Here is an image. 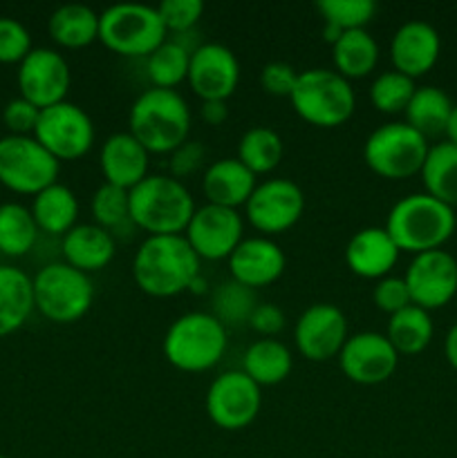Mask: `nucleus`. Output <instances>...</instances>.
<instances>
[{"mask_svg":"<svg viewBox=\"0 0 457 458\" xmlns=\"http://www.w3.org/2000/svg\"><path fill=\"white\" fill-rule=\"evenodd\" d=\"M47 31L65 49H83L99 40V13L85 4H61L47 21Z\"/></svg>","mask_w":457,"mask_h":458,"instance_id":"29","label":"nucleus"},{"mask_svg":"<svg viewBox=\"0 0 457 458\" xmlns=\"http://www.w3.org/2000/svg\"><path fill=\"white\" fill-rule=\"evenodd\" d=\"M332 61H334V72H339L343 79H366L379 63V45L367 30L343 31L332 45Z\"/></svg>","mask_w":457,"mask_h":458,"instance_id":"30","label":"nucleus"},{"mask_svg":"<svg viewBox=\"0 0 457 458\" xmlns=\"http://www.w3.org/2000/svg\"><path fill=\"white\" fill-rule=\"evenodd\" d=\"M421 183L426 195L435 197L442 204L455 208L457 206V146L448 141H439L430 146L421 165Z\"/></svg>","mask_w":457,"mask_h":458,"instance_id":"31","label":"nucleus"},{"mask_svg":"<svg viewBox=\"0 0 457 458\" xmlns=\"http://www.w3.org/2000/svg\"><path fill=\"white\" fill-rule=\"evenodd\" d=\"M249 327L255 334L263 335V338H273V335H278L285 329V313H282V309L276 307V304L258 302V307L251 313Z\"/></svg>","mask_w":457,"mask_h":458,"instance_id":"47","label":"nucleus"},{"mask_svg":"<svg viewBox=\"0 0 457 458\" xmlns=\"http://www.w3.org/2000/svg\"><path fill=\"white\" fill-rule=\"evenodd\" d=\"M39 226L27 206L18 201L0 204V253L7 258H22L39 240Z\"/></svg>","mask_w":457,"mask_h":458,"instance_id":"35","label":"nucleus"},{"mask_svg":"<svg viewBox=\"0 0 457 458\" xmlns=\"http://www.w3.org/2000/svg\"><path fill=\"white\" fill-rule=\"evenodd\" d=\"M31 36L21 21L0 16V63L3 65H21L31 52Z\"/></svg>","mask_w":457,"mask_h":458,"instance_id":"41","label":"nucleus"},{"mask_svg":"<svg viewBox=\"0 0 457 458\" xmlns=\"http://www.w3.org/2000/svg\"><path fill=\"white\" fill-rule=\"evenodd\" d=\"M246 222L263 237L294 228L305 213V192L291 179H267L258 183L246 201Z\"/></svg>","mask_w":457,"mask_h":458,"instance_id":"13","label":"nucleus"},{"mask_svg":"<svg viewBox=\"0 0 457 458\" xmlns=\"http://www.w3.org/2000/svg\"><path fill=\"white\" fill-rule=\"evenodd\" d=\"M455 210L426 192H415L390 208L385 231L401 253L419 255L437 250L453 237Z\"/></svg>","mask_w":457,"mask_h":458,"instance_id":"3","label":"nucleus"},{"mask_svg":"<svg viewBox=\"0 0 457 458\" xmlns=\"http://www.w3.org/2000/svg\"><path fill=\"white\" fill-rule=\"evenodd\" d=\"M63 259L76 271L97 273L115 259L116 242L112 233L97 224H76L67 235H63Z\"/></svg>","mask_w":457,"mask_h":458,"instance_id":"25","label":"nucleus"},{"mask_svg":"<svg viewBox=\"0 0 457 458\" xmlns=\"http://www.w3.org/2000/svg\"><path fill=\"white\" fill-rule=\"evenodd\" d=\"M197 206L184 182L170 174H148L130 191V222L152 235H184Z\"/></svg>","mask_w":457,"mask_h":458,"instance_id":"4","label":"nucleus"},{"mask_svg":"<svg viewBox=\"0 0 457 458\" xmlns=\"http://www.w3.org/2000/svg\"><path fill=\"white\" fill-rule=\"evenodd\" d=\"M188 291H193V293H206V282H204V277L197 276L195 280H193L191 289H188Z\"/></svg>","mask_w":457,"mask_h":458,"instance_id":"51","label":"nucleus"},{"mask_svg":"<svg viewBox=\"0 0 457 458\" xmlns=\"http://www.w3.org/2000/svg\"><path fill=\"white\" fill-rule=\"evenodd\" d=\"M245 219L237 210L204 204L195 210L184 237L200 259L220 262L231 258L245 237Z\"/></svg>","mask_w":457,"mask_h":458,"instance_id":"16","label":"nucleus"},{"mask_svg":"<svg viewBox=\"0 0 457 458\" xmlns=\"http://www.w3.org/2000/svg\"><path fill=\"white\" fill-rule=\"evenodd\" d=\"M401 250L392 242L384 226L361 228L349 237L345 246V264L349 271L363 280H381L390 276Z\"/></svg>","mask_w":457,"mask_h":458,"instance_id":"23","label":"nucleus"},{"mask_svg":"<svg viewBox=\"0 0 457 458\" xmlns=\"http://www.w3.org/2000/svg\"><path fill=\"white\" fill-rule=\"evenodd\" d=\"M282 157H285V143H282L280 134L264 125L249 128L237 141L236 159L255 177L273 173L280 165Z\"/></svg>","mask_w":457,"mask_h":458,"instance_id":"34","label":"nucleus"},{"mask_svg":"<svg viewBox=\"0 0 457 458\" xmlns=\"http://www.w3.org/2000/svg\"><path fill=\"white\" fill-rule=\"evenodd\" d=\"M128 132L151 155H170L191 134L186 98L177 89H146L130 106Z\"/></svg>","mask_w":457,"mask_h":458,"instance_id":"2","label":"nucleus"},{"mask_svg":"<svg viewBox=\"0 0 457 458\" xmlns=\"http://www.w3.org/2000/svg\"><path fill=\"white\" fill-rule=\"evenodd\" d=\"M39 107L31 106V103L25 101L22 97H16L4 106L3 123L9 134H16V137H31L36 130V123H39Z\"/></svg>","mask_w":457,"mask_h":458,"instance_id":"44","label":"nucleus"},{"mask_svg":"<svg viewBox=\"0 0 457 458\" xmlns=\"http://www.w3.org/2000/svg\"><path fill=\"white\" fill-rule=\"evenodd\" d=\"M415 89V81L408 76L394 70L381 72L370 85V101L384 114H397V112H406Z\"/></svg>","mask_w":457,"mask_h":458,"instance_id":"39","label":"nucleus"},{"mask_svg":"<svg viewBox=\"0 0 457 458\" xmlns=\"http://www.w3.org/2000/svg\"><path fill=\"white\" fill-rule=\"evenodd\" d=\"M439 52H442L439 31L424 21L403 22L394 31L392 43H390V58H392L394 72L412 81L433 70Z\"/></svg>","mask_w":457,"mask_h":458,"instance_id":"20","label":"nucleus"},{"mask_svg":"<svg viewBox=\"0 0 457 458\" xmlns=\"http://www.w3.org/2000/svg\"><path fill=\"white\" fill-rule=\"evenodd\" d=\"M31 137L61 164L88 155L97 139L92 119L76 103L63 101L40 110L39 123Z\"/></svg>","mask_w":457,"mask_h":458,"instance_id":"11","label":"nucleus"},{"mask_svg":"<svg viewBox=\"0 0 457 458\" xmlns=\"http://www.w3.org/2000/svg\"><path fill=\"white\" fill-rule=\"evenodd\" d=\"M31 284H34V309L54 325H74L92 309V280L65 262L43 267L31 277Z\"/></svg>","mask_w":457,"mask_h":458,"instance_id":"8","label":"nucleus"},{"mask_svg":"<svg viewBox=\"0 0 457 458\" xmlns=\"http://www.w3.org/2000/svg\"><path fill=\"white\" fill-rule=\"evenodd\" d=\"M200 262L184 235H152L134 253L133 280L151 298H173L191 289Z\"/></svg>","mask_w":457,"mask_h":458,"instance_id":"1","label":"nucleus"},{"mask_svg":"<svg viewBox=\"0 0 457 458\" xmlns=\"http://www.w3.org/2000/svg\"><path fill=\"white\" fill-rule=\"evenodd\" d=\"M287 258L280 246L272 237H246L237 244L228 258V271L231 280L249 286V289H263L280 280L285 273Z\"/></svg>","mask_w":457,"mask_h":458,"instance_id":"21","label":"nucleus"},{"mask_svg":"<svg viewBox=\"0 0 457 458\" xmlns=\"http://www.w3.org/2000/svg\"><path fill=\"white\" fill-rule=\"evenodd\" d=\"M148 164H151V152L130 132H115L103 141L99 165L103 179L110 186L130 192L148 177Z\"/></svg>","mask_w":457,"mask_h":458,"instance_id":"22","label":"nucleus"},{"mask_svg":"<svg viewBox=\"0 0 457 458\" xmlns=\"http://www.w3.org/2000/svg\"><path fill=\"white\" fill-rule=\"evenodd\" d=\"M204 164H206L204 143L188 139V141H184L177 150L170 152V161H168L170 177H175L182 182V179L195 174Z\"/></svg>","mask_w":457,"mask_h":458,"instance_id":"45","label":"nucleus"},{"mask_svg":"<svg viewBox=\"0 0 457 458\" xmlns=\"http://www.w3.org/2000/svg\"><path fill=\"white\" fill-rule=\"evenodd\" d=\"M348 338V318L330 302H316L305 309L294 327L296 349L309 362H327L339 358Z\"/></svg>","mask_w":457,"mask_h":458,"instance_id":"17","label":"nucleus"},{"mask_svg":"<svg viewBox=\"0 0 457 458\" xmlns=\"http://www.w3.org/2000/svg\"><path fill=\"white\" fill-rule=\"evenodd\" d=\"M0 458H9V456H4V454H0Z\"/></svg>","mask_w":457,"mask_h":458,"instance_id":"52","label":"nucleus"},{"mask_svg":"<svg viewBox=\"0 0 457 458\" xmlns=\"http://www.w3.org/2000/svg\"><path fill=\"white\" fill-rule=\"evenodd\" d=\"M200 114H202V121H204L206 125H213V128H218V125H222L224 121L228 119L227 101H202Z\"/></svg>","mask_w":457,"mask_h":458,"instance_id":"48","label":"nucleus"},{"mask_svg":"<svg viewBox=\"0 0 457 458\" xmlns=\"http://www.w3.org/2000/svg\"><path fill=\"white\" fill-rule=\"evenodd\" d=\"M433 334L435 327L430 313L415 307V304L390 316L388 329H385V338L390 340V344H392L399 356H417V353H421L433 340Z\"/></svg>","mask_w":457,"mask_h":458,"instance_id":"33","label":"nucleus"},{"mask_svg":"<svg viewBox=\"0 0 457 458\" xmlns=\"http://www.w3.org/2000/svg\"><path fill=\"white\" fill-rule=\"evenodd\" d=\"M255 186H258L255 174L246 170L236 157H224L209 164L202 177V192L206 197V204L233 210L246 206Z\"/></svg>","mask_w":457,"mask_h":458,"instance_id":"24","label":"nucleus"},{"mask_svg":"<svg viewBox=\"0 0 457 458\" xmlns=\"http://www.w3.org/2000/svg\"><path fill=\"white\" fill-rule=\"evenodd\" d=\"M157 12H160L168 34L182 36L200 22L202 13H204V3L202 0H164L157 4Z\"/></svg>","mask_w":457,"mask_h":458,"instance_id":"42","label":"nucleus"},{"mask_svg":"<svg viewBox=\"0 0 457 458\" xmlns=\"http://www.w3.org/2000/svg\"><path fill=\"white\" fill-rule=\"evenodd\" d=\"M255 307H258L255 291L236 280L222 282L211 295V316L218 318L227 329L249 325Z\"/></svg>","mask_w":457,"mask_h":458,"instance_id":"37","label":"nucleus"},{"mask_svg":"<svg viewBox=\"0 0 457 458\" xmlns=\"http://www.w3.org/2000/svg\"><path fill=\"white\" fill-rule=\"evenodd\" d=\"M428 150V139L421 137L406 121H392L367 134L363 161L376 177L401 182L421 173Z\"/></svg>","mask_w":457,"mask_h":458,"instance_id":"9","label":"nucleus"},{"mask_svg":"<svg viewBox=\"0 0 457 458\" xmlns=\"http://www.w3.org/2000/svg\"><path fill=\"white\" fill-rule=\"evenodd\" d=\"M453 106L455 103L444 89L435 88V85H424V88L415 89L403 114H406V123L415 128L421 137H442L446 132Z\"/></svg>","mask_w":457,"mask_h":458,"instance_id":"32","label":"nucleus"},{"mask_svg":"<svg viewBox=\"0 0 457 458\" xmlns=\"http://www.w3.org/2000/svg\"><path fill=\"white\" fill-rule=\"evenodd\" d=\"M446 141L453 143V146H457V103L453 106L451 110V116H448V123H446Z\"/></svg>","mask_w":457,"mask_h":458,"instance_id":"50","label":"nucleus"},{"mask_svg":"<svg viewBox=\"0 0 457 458\" xmlns=\"http://www.w3.org/2000/svg\"><path fill=\"white\" fill-rule=\"evenodd\" d=\"M300 72H296L289 63L273 61L260 70V85L267 94L272 97H291L296 88V81H298Z\"/></svg>","mask_w":457,"mask_h":458,"instance_id":"46","label":"nucleus"},{"mask_svg":"<svg viewBox=\"0 0 457 458\" xmlns=\"http://www.w3.org/2000/svg\"><path fill=\"white\" fill-rule=\"evenodd\" d=\"M206 416L227 432L249 428L263 407V392L245 371H224L206 389Z\"/></svg>","mask_w":457,"mask_h":458,"instance_id":"12","label":"nucleus"},{"mask_svg":"<svg viewBox=\"0 0 457 458\" xmlns=\"http://www.w3.org/2000/svg\"><path fill=\"white\" fill-rule=\"evenodd\" d=\"M227 327L211 311H191L173 320L164 335V358L184 374H202L222 360L227 352Z\"/></svg>","mask_w":457,"mask_h":458,"instance_id":"5","label":"nucleus"},{"mask_svg":"<svg viewBox=\"0 0 457 458\" xmlns=\"http://www.w3.org/2000/svg\"><path fill=\"white\" fill-rule=\"evenodd\" d=\"M403 280L410 302L430 313L446 307L457 295V259L444 249L412 255Z\"/></svg>","mask_w":457,"mask_h":458,"instance_id":"15","label":"nucleus"},{"mask_svg":"<svg viewBox=\"0 0 457 458\" xmlns=\"http://www.w3.org/2000/svg\"><path fill=\"white\" fill-rule=\"evenodd\" d=\"M30 210L34 215V222L40 233L63 237L76 226V219H79V199H76L72 188L56 182L34 197Z\"/></svg>","mask_w":457,"mask_h":458,"instance_id":"27","label":"nucleus"},{"mask_svg":"<svg viewBox=\"0 0 457 458\" xmlns=\"http://www.w3.org/2000/svg\"><path fill=\"white\" fill-rule=\"evenodd\" d=\"M90 210H92L94 224L106 228L112 235L125 224H133L130 222V192L110 183H103L94 191Z\"/></svg>","mask_w":457,"mask_h":458,"instance_id":"38","label":"nucleus"},{"mask_svg":"<svg viewBox=\"0 0 457 458\" xmlns=\"http://www.w3.org/2000/svg\"><path fill=\"white\" fill-rule=\"evenodd\" d=\"M316 9L327 27H334L343 34V31L366 30L367 22L375 18L376 3L372 0H321Z\"/></svg>","mask_w":457,"mask_h":458,"instance_id":"40","label":"nucleus"},{"mask_svg":"<svg viewBox=\"0 0 457 458\" xmlns=\"http://www.w3.org/2000/svg\"><path fill=\"white\" fill-rule=\"evenodd\" d=\"M34 311V284L22 268L0 264V338L16 334Z\"/></svg>","mask_w":457,"mask_h":458,"instance_id":"26","label":"nucleus"},{"mask_svg":"<svg viewBox=\"0 0 457 458\" xmlns=\"http://www.w3.org/2000/svg\"><path fill=\"white\" fill-rule=\"evenodd\" d=\"M372 302L376 304V309L388 316L403 311L406 307H410V293H408V286L403 277L397 276H385L381 280H376L375 289H372Z\"/></svg>","mask_w":457,"mask_h":458,"instance_id":"43","label":"nucleus"},{"mask_svg":"<svg viewBox=\"0 0 457 458\" xmlns=\"http://www.w3.org/2000/svg\"><path fill=\"white\" fill-rule=\"evenodd\" d=\"M166 38L168 31L151 4L121 3L99 13V40L119 56L148 58Z\"/></svg>","mask_w":457,"mask_h":458,"instance_id":"7","label":"nucleus"},{"mask_svg":"<svg viewBox=\"0 0 457 458\" xmlns=\"http://www.w3.org/2000/svg\"><path fill=\"white\" fill-rule=\"evenodd\" d=\"M61 164L34 137L0 139V186L16 195L36 197L58 182Z\"/></svg>","mask_w":457,"mask_h":458,"instance_id":"10","label":"nucleus"},{"mask_svg":"<svg viewBox=\"0 0 457 458\" xmlns=\"http://www.w3.org/2000/svg\"><path fill=\"white\" fill-rule=\"evenodd\" d=\"M188 85L202 101H228L240 83V63L222 43H202L191 54Z\"/></svg>","mask_w":457,"mask_h":458,"instance_id":"19","label":"nucleus"},{"mask_svg":"<svg viewBox=\"0 0 457 458\" xmlns=\"http://www.w3.org/2000/svg\"><path fill=\"white\" fill-rule=\"evenodd\" d=\"M291 369H294V358H291L289 347L276 338L255 340L242 358V371L260 389L285 383Z\"/></svg>","mask_w":457,"mask_h":458,"instance_id":"28","label":"nucleus"},{"mask_svg":"<svg viewBox=\"0 0 457 458\" xmlns=\"http://www.w3.org/2000/svg\"><path fill=\"white\" fill-rule=\"evenodd\" d=\"M289 103L305 123L332 130L352 119L357 110V94L352 83L339 72L314 67L300 72Z\"/></svg>","mask_w":457,"mask_h":458,"instance_id":"6","label":"nucleus"},{"mask_svg":"<svg viewBox=\"0 0 457 458\" xmlns=\"http://www.w3.org/2000/svg\"><path fill=\"white\" fill-rule=\"evenodd\" d=\"M18 92L39 110L67 101L72 85L70 63L49 47H34L18 65Z\"/></svg>","mask_w":457,"mask_h":458,"instance_id":"14","label":"nucleus"},{"mask_svg":"<svg viewBox=\"0 0 457 458\" xmlns=\"http://www.w3.org/2000/svg\"><path fill=\"white\" fill-rule=\"evenodd\" d=\"M191 49L177 38H166L146 58V76L152 88L175 89L179 83H184L188 76V65H191Z\"/></svg>","mask_w":457,"mask_h":458,"instance_id":"36","label":"nucleus"},{"mask_svg":"<svg viewBox=\"0 0 457 458\" xmlns=\"http://www.w3.org/2000/svg\"><path fill=\"white\" fill-rule=\"evenodd\" d=\"M444 356H446L448 365L457 371V322L448 329L446 340H444Z\"/></svg>","mask_w":457,"mask_h":458,"instance_id":"49","label":"nucleus"},{"mask_svg":"<svg viewBox=\"0 0 457 458\" xmlns=\"http://www.w3.org/2000/svg\"><path fill=\"white\" fill-rule=\"evenodd\" d=\"M339 365L345 378L372 387L392 378L399 365V353L394 352L385 334L358 331L349 335L341 349Z\"/></svg>","mask_w":457,"mask_h":458,"instance_id":"18","label":"nucleus"}]
</instances>
